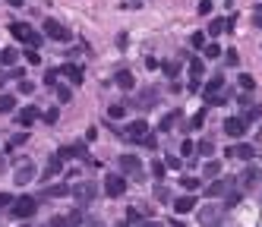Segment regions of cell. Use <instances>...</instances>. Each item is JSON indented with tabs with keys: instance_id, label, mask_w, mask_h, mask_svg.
Segmentation results:
<instances>
[{
	"instance_id": "f546056e",
	"label": "cell",
	"mask_w": 262,
	"mask_h": 227,
	"mask_svg": "<svg viewBox=\"0 0 262 227\" xmlns=\"http://www.w3.org/2000/svg\"><path fill=\"white\" fill-rule=\"evenodd\" d=\"M16 51H13V47H7V51H0V63H4V66H16Z\"/></svg>"
},
{
	"instance_id": "ac0fdd59",
	"label": "cell",
	"mask_w": 262,
	"mask_h": 227,
	"mask_svg": "<svg viewBox=\"0 0 262 227\" xmlns=\"http://www.w3.org/2000/svg\"><path fill=\"white\" fill-rule=\"evenodd\" d=\"M67 193H70L67 183H47L41 196H44V199H60V196H67Z\"/></svg>"
},
{
	"instance_id": "c3c4849f",
	"label": "cell",
	"mask_w": 262,
	"mask_h": 227,
	"mask_svg": "<svg viewBox=\"0 0 262 227\" xmlns=\"http://www.w3.org/2000/svg\"><path fill=\"white\" fill-rule=\"evenodd\" d=\"M164 167H168V171H180V158H174V155H171V158L164 161Z\"/></svg>"
},
{
	"instance_id": "816d5d0a",
	"label": "cell",
	"mask_w": 262,
	"mask_h": 227,
	"mask_svg": "<svg viewBox=\"0 0 262 227\" xmlns=\"http://www.w3.org/2000/svg\"><path fill=\"white\" fill-rule=\"evenodd\" d=\"M10 205H13V196H10V193H0V208H10Z\"/></svg>"
},
{
	"instance_id": "db71d44e",
	"label": "cell",
	"mask_w": 262,
	"mask_h": 227,
	"mask_svg": "<svg viewBox=\"0 0 262 227\" xmlns=\"http://www.w3.org/2000/svg\"><path fill=\"white\" fill-rule=\"evenodd\" d=\"M253 26L262 29V4H256V16H253Z\"/></svg>"
},
{
	"instance_id": "e575fe53",
	"label": "cell",
	"mask_w": 262,
	"mask_h": 227,
	"mask_svg": "<svg viewBox=\"0 0 262 227\" xmlns=\"http://www.w3.org/2000/svg\"><path fill=\"white\" fill-rule=\"evenodd\" d=\"M196 152L199 155H212V152H215V142H212V139H199L196 142Z\"/></svg>"
},
{
	"instance_id": "4dcf8cb0",
	"label": "cell",
	"mask_w": 262,
	"mask_h": 227,
	"mask_svg": "<svg viewBox=\"0 0 262 227\" xmlns=\"http://www.w3.org/2000/svg\"><path fill=\"white\" fill-rule=\"evenodd\" d=\"M221 32H228V22L218 16V19H212V22H209V35H221Z\"/></svg>"
},
{
	"instance_id": "cb8c5ba5",
	"label": "cell",
	"mask_w": 262,
	"mask_h": 227,
	"mask_svg": "<svg viewBox=\"0 0 262 227\" xmlns=\"http://www.w3.org/2000/svg\"><path fill=\"white\" fill-rule=\"evenodd\" d=\"M202 73H206V60H202V57H193V60H189V79H202Z\"/></svg>"
},
{
	"instance_id": "7a4b0ae2",
	"label": "cell",
	"mask_w": 262,
	"mask_h": 227,
	"mask_svg": "<svg viewBox=\"0 0 262 227\" xmlns=\"http://www.w3.org/2000/svg\"><path fill=\"white\" fill-rule=\"evenodd\" d=\"M44 38H51V41H70V38H73V32H70L63 22H57V19H44Z\"/></svg>"
},
{
	"instance_id": "f35d334b",
	"label": "cell",
	"mask_w": 262,
	"mask_h": 227,
	"mask_svg": "<svg viewBox=\"0 0 262 227\" xmlns=\"http://www.w3.org/2000/svg\"><path fill=\"white\" fill-rule=\"evenodd\" d=\"M82 208H86V205H79V208H76V211H73V214H70V218H67V224H70V227L82 224V218H86V211H82Z\"/></svg>"
},
{
	"instance_id": "681fc988",
	"label": "cell",
	"mask_w": 262,
	"mask_h": 227,
	"mask_svg": "<svg viewBox=\"0 0 262 227\" xmlns=\"http://www.w3.org/2000/svg\"><path fill=\"white\" fill-rule=\"evenodd\" d=\"M224 60H228V66H237V51H221Z\"/></svg>"
},
{
	"instance_id": "f907efd6",
	"label": "cell",
	"mask_w": 262,
	"mask_h": 227,
	"mask_svg": "<svg viewBox=\"0 0 262 227\" xmlns=\"http://www.w3.org/2000/svg\"><path fill=\"white\" fill-rule=\"evenodd\" d=\"M47 227H70V224H67V218H60V214H57V218L47 221Z\"/></svg>"
},
{
	"instance_id": "bcb514c9",
	"label": "cell",
	"mask_w": 262,
	"mask_h": 227,
	"mask_svg": "<svg viewBox=\"0 0 262 227\" xmlns=\"http://www.w3.org/2000/svg\"><path fill=\"white\" fill-rule=\"evenodd\" d=\"M189 44H193V47H206V35H202V32H193V38H189Z\"/></svg>"
},
{
	"instance_id": "4fadbf2b",
	"label": "cell",
	"mask_w": 262,
	"mask_h": 227,
	"mask_svg": "<svg viewBox=\"0 0 262 227\" xmlns=\"http://www.w3.org/2000/svg\"><path fill=\"white\" fill-rule=\"evenodd\" d=\"M60 76H67L73 86H82V82H86V73H82V66H76V63H63L60 66Z\"/></svg>"
},
{
	"instance_id": "f5cc1de1",
	"label": "cell",
	"mask_w": 262,
	"mask_h": 227,
	"mask_svg": "<svg viewBox=\"0 0 262 227\" xmlns=\"http://www.w3.org/2000/svg\"><path fill=\"white\" fill-rule=\"evenodd\" d=\"M22 76H26V69H22V66H10V79H22Z\"/></svg>"
},
{
	"instance_id": "4316f807",
	"label": "cell",
	"mask_w": 262,
	"mask_h": 227,
	"mask_svg": "<svg viewBox=\"0 0 262 227\" xmlns=\"http://www.w3.org/2000/svg\"><path fill=\"white\" fill-rule=\"evenodd\" d=\"M240 199H243V189H231V193L224 196V208H234V205H240Z\"/></svg>"
},
{
	"instance_id": "277c9868",
	"label": "cell",
	"mask_w": 262,
	"mask_h": 227,
	"mask_svg": "<svg viewBox=\"0 0 262 227\" xmlns=\"http://www.w3.org/2000/svg\"><path fill=\"white\" fill-rule=\"evenodd\" d=\"M70 193H73V199L79 202V205H89V202L95 199V193H98V186H95L92 180H82L76 186H70Z\"/></svg>"
},
{
	"instance_id": "484cf974",
	"label": "cell",
	"mask_w": 262,
	"mask_h": 227,
	"mask_svg": "<svg viewBox=\"0 0 262 227\" xmlns=\"http://www.w3.org/2000/svg\"><path fill=\"white\" fill-rule=\"evenodd\" d=\"M177 120H180V111H171V114H164V117H161V123H158V129H161V133H168V129H171Z\"/></svg>"
},
{
	"instance_id": "603a6c76",
	"label": "cell",
	"mask_w": 262,
	"mask_h": 227,
	"mask_svg": "<svg viewBox=\"0 0 262 227\" xmlns=\"http://www.w3.org/2000/svg\"><path fill=\"white\" fill-rule=\"evenodd\" d=\"M202 177H206V180H215V177H221V161H206V167H202Z\"/></svg>"
},
{
	"instance_id": "30bf717a",
	"label": "cell",
	"mask_w": 262,
	"mask_h": 227,
	"mask_svg": "<svg viewBox=\"0 0 262 227\" xmlns=\"http://www.w3.org/2000/svg\"><path fill=\"white\" fill-rule=\"evenodd\" d=\"M60 171H63V161L57 158V155H51V158H47V164H44V171H41V183H51Z\"/></svg>"
},
{
	"instance_id": "94428289",
	"label": "cell",
	"mask_w": 262,
	"mask_h": 227,
	"mask_svg": "<svg viewBox=\"0 0 262 227\" xmlns=\"http://www.w3.org/2000/svg\"><path fill=\"white\" fill-rule=\"evenodd\" d=\"M171 227H183V224H180V221H171Z\"/></svg>"
},
{
	"instance_id": "e0dca14e",
	"label": "cell",
	"mask_w": 262,
	"mask_h": 227,
	"mask_svg": "<svg viewBox=\"0 0 262 227\" xmlns=\"http://www.w3.org/2000/svg\"><path fill=\"white\" fill-rule=\"evenodd\" d=\"M57 158L67 161V158H86V145H63V148H57Z\"/></svg>"
},
{
	"instance_id": "83f0119b",
	"label": "cell",
	"mask_w": 262,
	"mask_h": 227,
	"mask_svg": "<svg viewBox=\"0 0 262 227\" xmlns=\"http://www.w3.org/2000/svg\"><path fill=\"white\" fill-rule=\"evenodd\" d=\"M126 117V104H111L108 107V120H123Z\"/></svg>"
},
{
	"instance_id": "1f68e13d",
	"label": "cell",
	"mask_w": 262,
	"mask_h": 227,
	"mask_svg": "<svg viewBox=\"0 0 262 227\" xmlns=\"http://www.w3.org/2000/svg\"><path fill=\"white\" fill-rule=\"evenodd\" d=\"M26 142H29V133H16L13 139L7 142V152H13V148H19V145H26Z\"/></svg>"
},
{
	"instance_id": "11a10c76",
	"label": "cell",
	"mask_w": 262,
	"mask_h": 227,
	"mask_svg": "<svg viewBox=\"0 0 262 227\" xmlns=\"http://www.w3.org/2000/svg\"><path fill=\"white\" fill-rule=\"evenodd\" d=\"M199 13H202V16L212 13V0H202V4H199Z\"/></svg>"
},
{
	"instance_id": "836d02e7",
	"label": "cell",
	"mask_w": 262,
	"mask_h": 227,
	"mask_svg": "<svg viewBox=\"0 0 262 227\" xmlns=\"http://www.w3.org/2000/svg\"><path fill=\"white\" fill-rule=\"evenodd\" d=\"M180 155H183V158H193V155H196V142L193 139H183L180 142Z\"/></svg>"
},
{
	"instance_id": "b9f144b4",
	"label": "cell",
	"mask_w": 262,
	"mask_h": 227,
	"mask_svg": "<svg viewBox=\"0 0 262 227\" xmlns=\"http://www.w3.org/2000/svg\"><path fill=\"white\" fill-rule=\"evenodd\" d=\"M164 174H168V167H164V161H152V177H155V180H161Z\"/></svg>"
},
{
	"instance_id": "be15d7a7",
	"label": "cell",
	"mask_w": 262,
	"mask_h": 227,
	"mask_svg": "<svg viewBox=\"0 0 262 227\" xmlns=\"http://www.w3.org/2000/svg\"><path fill=\"white\" fill-rule=\"evenodd\" d=\"M22 227H26V224H22Z\"/></svg>"
},
{
	"instance_id": "3957f363",
	"label": "cell",
	"mask_w": 262,
	"mask_h": 227,
	"mask_svg": "<svg viewBox=\"0 0 262 227\" xmlns=\"http://www.w3.org/2000/svg\"><path fill=\"white\" fill-rule=\"evenodd\" d=\"M237 186V177H218V180L215 183H209L206 186V196L209 199H218V196H228L231 193V189Z\"/></svg>"
},
{
	"instance_id": "7402d4cb",
	"label": "cell",
	"mask_w": 262,
	"mask_h": 227,
	"mask_svg": "<svg viewBox=\"0 0 262 227\" xmlns=\"http://www.w3.org/2000/svg\"><path fill=\"white\" fill-rule=\"evenodd\" d=\"M13 111H16V95L0 92V114H13Z\"/></svg>"
},
{
	"instance_id": "9c48e42d",
	"label": "cell",
	"mask_w": 262,
	"mask_h": 227,
	"mask_svg": "<svg viewBox=\"0 0 262 227\" xmlns=\"http://www.w3.org/2000/svg\"><path fill=\"white\" fill-rule=\"evenodd\" d=\"M120 171L129 177H142V161L139 155H120Z\"/></svg>"
},
{
	"instance_id": "74e56055",
	"label": "cell",
	"mask_w": 262,
	"mask_h": 227,
	"mask_svg": "<svg viewBox=\"0 0 262 227\" xmlns=\"http://www.w3.org/2000/svg\"><path fill=\"white\" fill-rule=\"evenodd\" d=\"M180 183H183V189H186V193H196V189L202 186V180H196V177H183Z\"/></svg>"
},
{
	"instance_id": "680465c9",
	"label": "cell",
	"mask_w": 262,
	"mask_h": 227,
	"mask_svg": "<svg viewBox=\"0 0 262 227\" xmlns=\"http://www.w3.org/2000/svg\"><path fill=\"white\" fill-rule=\"evenodd\" d=\"M7 86V73H4V69H0V89H4Z\"/></svg>"
},
{
	"instance_id": "9f6ffc18",
	"label": "cell",
	"mask_w": 262,
	"mask_h": 227,
	"mask_svg": "<svg viewBox=\"0 0 262 227\" xmlns=\"http://www.w3.org/2000/svg\"><path fill=\"white\" fill-rule=\"evenodd\" d=\"M142 145H146V148H155V145H158V139H155V136H152V133H149V136H146V139H142Z\"/></svg>"
},
{
	"instance_id": "d6a6232c",
	"label": "cell",
	"mask_w": 262,
	"mask_h": 227,
	"mask_svg": "<svg viewBox=\"0 0 262 227\" xmlns=\"http://www.w3.org/2000/svg\"><path fill=\"white\" fill-rule=\"evenodd\" d=\"M54 92H57V101H70V98H73V92H70V86H60V82H57V86H54Z\"/></svg>"
},
{
	"instance_id": "ab89813d",
	"label": "cell",
	"mask_w": 262,
	"mask_h": 227,
	"mask_svg": "<svg viewBox=\"0 0 262 227\" xmlns=\"http://www.w3.org/2000/svg\"><path fill=\"white\" fill-rule=\"evenodd\" d=\"M57 82H60V69H47V73H44V86H57Z\"/></svg>"
},
{
	"instance_id": "d4e9b609",
	"label": "cell",
	"mask_w": 262,
	"mask_h": 227,
	"mask_svg": "<svg viewBox=\"0 0 262 227\" xmlns=\"http://www.w3.org/2000/svg\"><path fill=\"white\" fill-rule=\"evenodd\" d=\"M199 221L206 224V227H209V224H215V221H218V208H215V205H209V208H199Z\"/></svg>"
},
{
	"instance_id": "8fae6325",
	"label": "cell",
	"mask_w": 262,
	"mask_h": 227,
	"mask_svg": "<svg viewBox=\"0 0 262 227\" xmlns=\"http://www.w3.org/2000/svg\"><path fill=\"white\" fill-rule=\"evenodd\" d=\"M224 155H228V158H240V161H249V158L256 155V148L249 145V142H237V145H231V148L224 152Z\"/></svg>"
},
{
	"instance_id": "52a82bcc",
	"label": "cell",
	"mask_w": 262,
	"mask_h": 227,
	"mask_svg": "<svg viewBox=\"0 0 262 227\" xmlns=\"http://www.w3.org/2000/svg\"><path fill=\"white\" fill-rule=\"evenodd\" d=\"M35 177H38V167H35L32 161H19L16 164V174H13V180L19 183V186H26V183H32Z\"/></svg>"
},
{
	"instance_id": "ffe728a7",
	"label": "cell",
	"mask_w": 262,
	"mask_h": 227,
	"mask_svg": "<svg viewBox=\"0 0 262 227\" xmlns=\"http://www.w3.org/2000/svg\"><path fill=\"white\" fill-rule=\"evenodd\" d=\"M38 117H41L38 107H22V111H19V123H22V126H32Z\"/></svg>"
},
{
	"instance_id": "f1b7e54d",
	"label": "cell",
	"mask_w": 262,
	"mask_h": 227,
	"mask_svg": "<svg viewBox=\"0 0 262 227\" xmlns=\"http://www.w3.org/2000/svg\"><path fill=\"white\" fill-rule=\"evenodd\" d=\"M161 69H164V76H168V79H177V73H180V63H177V60H164Z\"/></svg>"
},
{
	"instance_id": "d6986e66",
	"label": "cell",
	"mask_w": 262,
	"mask_h": 227,
	"mask_svg": "<svg viewBox=\"0 0 262 227\" xmlns=\"http://www.w3.org/2000/svg\"><path fill=\"white\" fill-rule=\"evenodd\" d=\"M259 117H262V104H249V107H243V114H240V120L249 126V123H253V120H259Z\"/></svg>"
},
{
	"instance_id": "9a60e30c",
	"label": "cell",
	"mask_w": 262,
	"mask_h": 227,
	"mask_svg": "<svg viewBox=\"0 0 262 227\" xmlns=\"http://www.w3.org/2000/svg\"><path fill=\"white\" fill-rule=\"evenodd\" d=\"M174 202V211L177 214H189L196 208V196H177V199H171Z\"/></svg>"
},
{
	"instance_id": "91938a15",
	"label": "cell",
	"mask_w": 262,
	"mask_h": 227,
	"mask_svg": "<svg viewBox=\"0 0 262 227\" xmlns=\"http://www.w3.org/2000/svg\"><path fill=\"white\" fill-rule=\"evenodd\" d=\"M7 4H10V7H22V0H7Z\"/></svg>"
},
{
	"instance_id": "6125c7cd",
	"label": "cell",
	"mask_w": 262,
	"mask_h": 227,
	"mask_svg": "<svg viewBox=\"0 0 262 227\" xmlns=\"http://www.w3.org/2000/svg\"><path fill=\"white\" fill-rule=\"evenodd\" d=\"M117 227H129V221H120V224H117Z\"/></svg>"
},
{
	"instance_id": "ee69618b",
	"label": "cell",
	"mask_w": 262,
	"mask_h": 227,
	"mask_svg": "<svg viewBox=\"0 0 262 227\" xmlns=\"http://www.w3.org/2000/svg\"><path fill=\"white\" fill-rule=\"evenodd\" d=\"M202 123H206V111H199V114H193V120H189V129H199Z\"/></svg>"
},
{
	"instance_id": "ba28073f",
	"label": "cell",
	"mask_w": 262,
	"mask_h": 227,
	"mask_svg": "<svg viewBox=\"0 0 262 227\" xmlns=\"http://www.w3.org/2000/svg\"><path fill=\"white\" fill-rule=\"evenodd\" d=\"M104 193H108L111 199L123 196V193H126V177H120V174H108V180H104Z\"/></svg>"
},
{
	"instance_id": "8d00e7d4",
	"label": "cell",
	"mask_w": 262,
	"mask_h": 227,
	"mask_svg": "<svg viewBox=\"0 0 262 227\" xmlns=\"http://www.w3.org/2000/svg\"><path fill=\"white\" fill-rule=\"evenodd\" d=\"M155 199H158V202H171V189L164 183H158V186H155Z\"/></svg>"
},
{
	"instance_id": "8992f818",
	"label": "cell",
	"mask_w": 262,
	"mask_h": 227,
	"mask_svg": "<svg viewBox=\"0 0 262 227\" xmlns=\"http://www.w3.org/2000/svg\"><path fill=\"white\" fill-rule=\"evenodd\" d=\"M120 136L129 139V142H142V139L149 136V123H146V120H133V123H126V126L120 129Z\"/></svg>"
},
{
	"instance_id": "f6af8a7d",
	"label": "cell",
	"mask_w": 262,
	"mask_h": 227,
	"mask_svg": "<svg viewBox=\"0 0 262 227\" xmlns=\"http://www.w3.org/2000/svg\"><path fill=\"white\" fill-rule=\"evenodd\" d=\"M57 117H60V111H57V107H51V111L44 114V123H47V126H54V123H57Z\"/></svg>"
},
{
	"instance_id": "e7e4bbea",
	"label": "cell",
	"mask_w": 262,
	"mask_h": 227,
	"mask_svg": "<svg viewBox=\"0 0 262 227\" xmlns=\"http://www.w3.org/2000/svg\"><path fill=\"white\" fill-rule=\"evenodd\" d=\"M95 227H98V224H95Z\"/></svg>"
},
{
	"instance_id": "d590c367",
	"label": "cell",
	"mask_w": 262,
	"mask_h": 227,
	"mask_svg": "<svg viewBox=\"0 0 262 227\" xmlns=\"http://www.w3.org/2000/svg\"><path fill=\"white\" fill-rule=\"evenodd\" d=\"M237 82H240V89H243V92H253V89H256V79L249 76V73H240V79H237Z\"/></svg>"
},
{
	"instance_id": "5bb4252c",
	"label": "cell",
	"mask_w": 262,
	"mask_h": 227,
	"mask_svg": "<svg viewBox=\"0 0 262 227\" xmlns=\"http://www.w3.org/2000/svg\"><path fill=\"white\" fill-rule=\"evenodd\" d=\"M224 133H228L231 139H240L246 133V123L240 120V117H228V120H224Z\"/></svg>"
},
{
	"instance_id": "2e32d148",
	"label": "cell",
	"mask_w": 262,
	"mask_h": 227,
	"mask_svg": "<svg viewBox=\"0 0 262 227\" xmlns=\"http://www.w3.org/2000/svg\"><path fill=\"white\" fill-rule=\"evenodd\" d=\"M114 82L120 86L123 92H133L136 89V76L129 73V69H117V76H114Z\"/></svg>"
},
{
	"instance_id": "5b68a950",
	"label": "cell",
	"mask_w": 262,
	"mask_h": 227,
	"mask_svg": "<svg viewBox=\"0 0 262 227\" xmlns=\"http://www.w3.org/2000/svg\"><path fill=\"white\" fill-rule=\"evenodd\" d=\"M259 180H262V171H259L256 164L243 167V174L237 177V183H240V189H243V193H249V189H256V186H259Z\"/></svg>"
},
{
	"instance_id": "7c38bea8",
	"label": "cell",
	"mask_w": 262,
	"mask_h": 227,
	"mask_svg": "<svg viewBox=\"0 0 262 227\" xmlns=\"http://www.w3.org/2000/svg\"><path fill=\"white\" fill-rule=\"evenodd\" d=\"M155 101H158V89H142V95L136 98L133 107H139V111H152Z\"/></svg>"
},
{
	"instance_id": "6da1fadb",
	"label": "cell",
	"mask_w": 262,
	"mask_h": 227,
	"mask_svg": "<svg viewBox=\"0 0 262 227\" xmlns=\"http://www.w3.org/2000/svg\"><path fill=\"white\" fill-rule=\"evenodd\" d=\"M35 211H38V199L35 196H19V199H13V205H10V214L19 218V221H29Z\"/></svg>"
},
{
	"instance_id": "60d3db41",
	"label": "cell",
	"mask_w": 262,
	"mask_h": 227,
	"mask_svg": "<svg viewBox=\"0 0 262 227\" xmlns=\"http://www.w3.org/2000/svg\"><path fill=\"white\" fill-rule=\"evenodd\" d=\"M202 54H206L209 60H218V57H221V47H218V44H206V47H202Z\"/></svg>"
},
{
	"instance_id": "7dc6e473",
	"label": "cell",
	"mask_w": 262,
	"mask_h": 227,
	"mask_svg": "<svg viewBox=\"0 0 262 227\" xmlns=\"http://www.w3.org/2000/svg\"><path fill=\"white\" fill-rule=\"evenodd\" d=\"M32 92H35L32 82H29V79H19V95H32Z\"/></svg>"
},
{
	"instance_id": "7bdbcfd3",
	"label": "cell",
	"mask_w": 262,
	"mask_h": 227,
	"mask_svg": "<svg viewBox=\"0 0 262 227\" xmlns=\"http://www.w3.org/2000/svg\"><path fill=\"white\" fill-rule=\"evenodd\" d=\"M26 60H29L32 66H38V63H41V54H38V47H29V51H26Z\"/></svg>"
},
{
	"instance_id": "44dd1931",
	"label": "cell",
	"mask_w": 262,
	"mask_h": 227,
	"mask_svg": "<svg viewBox=\"0 0 262 227\" xmlns=\"http://www.w3.org/2000/svg\"><path fill=\"white\" fill-rule=\"evenodd\" d=\"M224 89V79L221 76H215V79H209V86H206V104L212 101V98H215V95Z\"/></svg>"
},
{
	"instance_id": "6f0895ef",
	"label": "cell",
	"mask_w": 262,
	"mask_h": 227,
	"mask_svg": "<svg viewBox=\"0 0 262 227\" xmlns=\"http://www.w3.org/2000/svg\"><path fill=\"white\" fill-rule=\"evenodd\" d=\"M139 227H164V224H161V221H142Z\"/></svg>"
}]
</instances>
